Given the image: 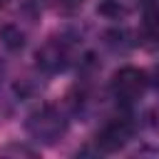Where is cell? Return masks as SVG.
<instances>
[{"label": "cell", "instance_id": "3", "mask_svg": "<svg viewBox=\"0 0 159 159\" xmlns=\"http://www.w3.org/2000/svg\"><path fill=\"white\" fill-rule=\"evenodd\" d=\"M132 137H134V122L129 117H112L97 132L94 144H97V149L102 154H114V152L124 149Z\"/></svg>", "mask_w": 159, "mask_h": 159}, {"label": "cell", "instance_id": "1", "mask_svg": "<svg viewBox=\"0 0 159 159\" xmlns=\"http://www.w3.org/2000/svg\"><path fill=\"white\" fill-rule=\"evenodd\" d=\"M65 129H67V119L55 104H42L25 119V132L35 142L52 144L65 134Z\"/></svg>", "mask_w": 159, "mask_h": 159}, {"label": "cell", "instance_id": "5", "mask_svg": "<svg viewBox=\"0 0 159 159\" xmlns=\"http://www.w3.org/2000/svg\"><path fill=\"white\" fill-rule=\"evenodd\" d=\"M139 0H97V10L107 17H124L137 7Z\"/></svg>", "mask_w": 159, "mask_h": 159}, {"label": "cell", "instance_id": "9", "mask_svg": "<svg viewBox=\"0 0 159 159\" xmlns=\"http://www.w3.org/2000/svg\"><path fill=\"white\" fill-rule=\"evenodd\" d=\"M2 75H5V65L0 62V80H2Z\"/></svg>", "mask_w": 159, "mask_h": 159}, {"label": "cell", "instance_id": "6", "mask_svg": "<svg viewBox=\"0 0 159 159\" xmlns=\"http://www.w3.org/2000/svg\"><path fill=\"white\" fill-rule=\"evenodd\" d=\"M35 149H27L22 144H7L5 149H0V157H35Z\"/></svg>", "mask_w": 159, "mask_h": 159}, {"label": "cell", "instance_id": "2", "mask_svg": "<svg viewBox=\"0 0 159 159\" xmlns=\"http://www.w3.org/2000/svg\"><path fill=\"white\" fill-rule=\"evenodd\" d=\"M149 87V75L134 65H124L112 75V94L122 102V104H132L137 102Z\"/></svg>", "mask_w": 159, "mask_h": 159}, {"label": "cell", "instance_id": "4", "mask_svg": "<svg viewBox=\"0 0 159 159\" xmlns=\"http://www.w3.org/2000/svg\"><path fill=\"white\" fill-rule=\"evenodd\" d=\"M75 62V42L70 37H50L37 50V65L47 72H62Z\"/></svg>", "mask_w": 159, "mask_h": 159}, {"label": "cell", "instance_id": "7", "mask_svg": "<svg viewBox=\"0 0 159 159\" xmlns=\"http://www.w3.org/2000/svg\"><path fill=\"white\" fill-rule=\"evenodd\" d=\"M55 5H57L60 12H75L84 5V0H55Z\"/></svg>", "mask_w": 159, "mask_h": 159}, {"label": "cell", "instance_id": "10", "mask_svg": "<svg viewBox=\"0 0 159 159\" xmlns=\"http://www.w3.org/2000/svg\"><path fill=\"white\" fill-rule=\"evenodd\" d=\"M5 5H7V0H0V10H2V7H5Z\"/></svg>", "mask_w": 159, "mask_h": 159}, {"label": "cell", "instance_id": "8", "mask_svg": "<svg viewBox=\"0 0 159 159\" xmlns=\"http://www.w3.org/2000/svg\"><path fill=\"white\" fill-rule=\"evenodd\" d=\"M152 80H154V84H157V87H159V65H157V67H154V72H152Z\"/></svg>", "mask_w": 159, "mask_h": 159}]
</instances>
